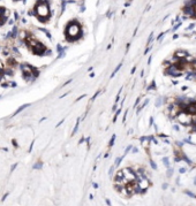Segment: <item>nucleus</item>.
I'll list each match as a JSON object with an SVG mask.
<instances>
[{
    "instance_id": "f257e3e1",
    "label": "nucleus",
    "mask_w": 196,
    "mask_h": 206,
    "mask_svg": "<svg viewBox=\"0 0 196 206\" xmlns=\"http://www.w3.org/2000/svg\"><path fill=\"white\" fill-rule=\"evenodd\" d=\"M36 12V18L42 23H46L50 19V5L49 0H38L34 7Z\"/></svg>"
},
{
    "instance_id": "f03ea898",
    "label": "nucleus",
    "mask_w": 196,
    "mask_h": 206,
    "mask_svg": "<svg viewBox=\"0 0 196 206\" xmlns=\"http://www.w3.org/2000/svg\"><path fill=\"white\" fill-rule=\"evenodd\" d=\"M65 34H66L67 40H69V41H74V40L78 39L81 37V35H82V29H81L80 23L76 22V21L69 22L67 24V27H66Z\"/></svg>"
},
{
    "instance_id": "7ed1b4c3",
    "label": "nucleus",
    "mask_w": 196,
    "mask_h": 206,
    "mask_svg": "<svg viewBox=\"0 0 196 206\" xmlns=\"http://www.w3.org/2000/svg\"><path fill=\"white\" fill-rule=\"evenodd\" d=\"M176 117L182 126H190L193 123V115L187 112H183V111H181V113L179 112L176 114Z\"/></svg>"
},
{
    "instance_id": "20e7f679",
    "label": "nucleus",
    "mask_w": 196,
    "mask_h": 206,
    "mask_svg": "<svg viewBox=\"0 0 196 206\" xmlns=\"http://www.w3.org/2000/svg\"><path fill=\"white\" fill-rule=\"evenodd\" d=\"M122 175H123V180L127 182H133V181L137 180V175L133 172V169L130 168L122 169Z\"/></svg>"
},
{
    "instance_id": "39448f33",
    "label": "nucleus",
    "mask_w": 196,
    "mask_h": 206,
    "mask_svg": "<svg viewBox=\"0 0 196 206\" xmlns=\"http://www.w3.org/2000/svg\"><path fill=\"white\" fill-rule=\"evenodd\" d=\"M182 69L176 65V63H173L169 69H166V74H169V75H172L176 77V76H181L182 75Z\"/></svg>"
},
{
    "instance_id": "423d86ee",
    "label": "nucleus",
    "mask_w": 196,
    "mask_h": 206,
    "mask_svg": "<svg viewBox=\"0 0 196 206\" xmlns=\"http://www.w3.org/2000/svg\"><path fill=\"white\" fill-rule=\"evenodd\" d=\"M31 49V51H32V53L34 54H37V56H43V53L45 52V50H46V47L42 44V43H36L32 47H30Z\"/></svg>"
},
{
    "instance_id": "0eeeda50",
    "label": "nucleus",
    "mask_w": 196,
    "mask_h": 206,
    "mask_svg": "<svg viewBox=\"0 0 196 206\" xmlns=\"http://www.w3.org/2000/svg\"><path fill=\"white\" fill-rule=\"evenodd\" d=\"M20 67H21V69H22V72H23V75H32V69H34V67H31V66H29V65H27V63H23V65H21Z\"/></svg>"
},
{
    "instance_id": "6e6552de",
    "label": "nucleus",
    "mask_w": 196,
    "mask_h": 206,
    "mask_svg": "<svg viewBox=\"0 0 196 206\" xmlns=\"http://www.w3.org/2000/svg\"><path fill=\"white\" fill-rule=\"evenodd\" d=\"M18 36V27H13L12 31L8 34V37H16Z\"/></svg>"
},
{
    "instance_id": "1a4fd4ad",
    "label": "nucleus",
    "mask_w": 196,
    "mask_h": 206,
    "mask_svg": "<svg viewBox=\"0 0 196 206\" xmlns=\"http://www.w3.org/2000/svg\"><path fill=\"white\" fill-rule=\"evenodd\" d=\"M187 56H188V54H187L186 52H183V51H182V52H180V51H179V52H176V58H178V59L187 58Z\"/></svg>"
},
{
    "instance_id": "9d476101",
    "label": "nucleus",
    "mask_w": 196,
    "mask_h": 206,
    "mask_svg": "<svg viewBox=\"0 0 196 206\" xmlns=\"http://www.w3.org/2000/svg\"><path fill=\"white\" fill-rule=\"evenodd\" d=\"M7 65H8L9 67H14V66H16V61H15L13 58H9V59L7 60Z\"/></svg>"
},
{
    "instance_id": "9b49d317",
    "label": "nucleus",
    "mask_w": 196,
    "mask_h": 206,
    "mask_svg": "<svg viewBox=\"0 0 196 206\" xmlns=\"http://www.w3.org/2000/svg\"><path fill=\"white\" fill-rule=\"evenodd\" d=\"M29 106H30V104H24V105H23V106H21V107H20L19 110H18V111H16V112L14 113V115H16V114H19L20 112H22V111H23V110H24V108H27V107H29Z\"/></svg>"
},
{
    "instance_id": "f8f14e48",
    "label": "nucleus",
    "mask_w": 196,
    "mask_h": 206,
    "mask_svg": "<svg viewBox=\"0 0 196 206\" xmlns=\"http://www.w3.org/2000/svg\"><path fill=\"white\" fill-rule=\"evenodd\" d=\"M121 66H122V63H119V65H118V67L116 68V69H114V72H113V73H112V75H111V78H112V77H113V76L116 75L118 72H119V69L121 68Z\"/></svg>"
},
{
    "instance_id": "ddd939ff",
    "label": "nucleus",
    "mask_w": 196,
    "mask_h": 206,
    "mask_svg": "<svg viewBox=\"0 0 196 206\" xmlns=\"http://www.w3.org/2000/svg\"><path fill=\"white\" fill-rule=\"evenodd\" d=\"M122 159H123V155H122V157H118L117 160H116V167H118V166L120 165V162L122 161Z\"/></svg>"
},
{
    "instance_id": "4468645a",
    "label": "nucleus",
    "mask_w": 196,
    "mask_h": 206,
    "mask_svg": "<svg viewBox=\"0 0 196 206\" xmlns=\"http://www.w3.org/2000/svg\"><path fill=\"white\" fill-rule=\"evenodd\" d=\"M39 30H40V31H43L44 34H46V36H47V37H49V38H50V39H51V35H50V32H49V31H47L46 29H43V28H40Z\"/></svg>"
},
{
    "instance_id": "2eb2a0df",
    "label": "nucleus",
    "mask_w": 196,
    "mask_h": 206,
    "mask_svg": "<svg viewBox=\"0 0 196 206\" xmlns=\"http://www.w3.org/2000/svg\"><path fill=\"white\" fill-rule=\"evenodd\" d=\"M114 141H116V135H113V136H112V138H111V141H110V148H111V146H113Z\"/></svg>"
},
{
    "instance_id": "dca6fc26",
    "label": "nucleus",
    "mask_w": 196,
    "mask_h": 206,
    "mask_svg": "<svg viewBox=\"0 0 196 206\" xmlns=\"http://www.w3.org/2000/svg\"><path fill=\"white\" fill-rule=\"evenodd\" d=\"M163 161H164V164H165V166L166 167H170V164H169V158H163Z\"/></svg>"
},
{
    "instance_id": "f3484780",
    "label": "nucleus",
    "mask_w": 196,
    "mask_h": 206,
    "mask_svg": "<svg viewBox=\"0 0 196 206\" xmlns=\"http://www.w3.org/2000/svg\"><path fill=\"white\" fill-rule=\"evenodd\" d=\"M28 15H30V16H36V12H35V9L29 11V12H28Z\"/></svg>"
},
{
    "instance_id": "a211bd4d",
    "label": "nucleus",
    "mask_w": 196,
    "mask_h": 206,
    "mask_svg": "<svg viewBox=\"0 0 196 206\" xmlns=\"http://www.w3.org/2000/svg\"><path fill=\"white\" fill-rule=\"evenodd\" d=\"M121 113V110H119V111H117V113H116V115H114V117H113V122H116L118 119V116H119V114Z\"/></svg>"
},
{
    "instance_id": "6ab92c4d",
    "label": "nucleus",
    "mask_w": 196,
    "mask_h": 206,
    "mask_svg": "<svg viewBox=\"0 0 196 206\" xmlns=\"http://www.w3.org/2000/svg\"><path fill=\"white\" fill-rule=\"evenodd\" d=\"M34 168L35 169H40L42 168V162H37V164L34 166Z\"/></svg>"
},
{
    "instance_id": "aec40b11",
    "label": "nucleus",
    "mask_w": 196,
    "mask_h": 206,
    "mask_svg": "<svg viewBox=\"0 0 196 206\" xmlns=\"http://www.w3.org/2000/svg\"><path fill=\"white\" fill-rule=\"evenodd\" d=\"M193 15H196V0L194 1V6H193Z\"/></svg>"
},
{
    "instance_id": "412c9836",
    "label": "nucleus",
    "mask_w": 196,
    "mask_h": 206,
    "mask_svg": "<svg viewBox=\"0 0 196 206\" xmlns=\"http://www.w3.org/2000/svg\"><path fill=\"white\" fill-rule=\"evenodd\" d=\"M155 88H156V84H155V82H152V83H151V85L148 88V90H151V89H155Z\"/></svg>"
},
{
    "instance_id": "4be33fe9",
    "label": "nucleus",
    "mask_w": 196,
    "mask_h": 206,
    "mask_svg": "<svg viewBox=\"0 0 196 206\" xmlns=\"http://www.w3.org/2000/svg\"><path fill=\"white\" fill-rule=\"evenodd\" d=\"M186 193H187L188 196H190V197H193V198H195V199H196V195L192 193V192H189V191H186Z\"/></svg>"
},
{
    "instance_id": "5701e85b",
    "label": "nucleus",
    "mask_w": 196,
    "mask_h": 206,
    "mask_svg": "<svg viewBox=\"0 0 196 206\" xmlns=\"http://www.w3.org/2000/svg\"><path fill=\"white\" fill-rule=\"evenodd\" d=\"M100 94V91H99V90H98L97 92H96V94H95V96H94V97H92V98H91V101H94V100H95V99H96V98H97V96L98 94Z\"/></svg>"
},
{
    "instance_id": "b1692460",
    "label": "nucleus",
    "mask_w": 196,
    "mask_h": 206,
    "mask_svg": "<svg viewBox=\"0 0 196 206\" xmlns=\"http://www.w3.org/2000/svg\"><path fill=\"white\" fill-rule=\"evenodd\" d=\"M150 164H151V167H152V168H154V169H157L156 164H155V162H154V161H152V160H151V161H150Z\"/></svg>"
},
{
    "instance_id": "393cba45",
    "label": "nucleus",
    "mask_w": 196,
    "mask_h": 206,
    "mask_svg": "<svg viewBox=\"0 0 196 206\" xmlns=\"http://www.w3.org/2000/svg\"><path fill=\"white\" fill-rule=\"evenodd\" d=\"M130 149H132V145H129V146H128V148L126 149V151H125V155H126V154H127V153L129 152V150H130Z\"/></svg>"
},
{
    "instance_id": "a878e982",
    "label": "nucleus",
    "mask_w": 196,
    "mask_h": 206,
    "mask_svg": "<svg viewBox=\"0 0 196 206\" xmlns=\"http://www.w3.org/2000/svg\"><path fill=\"white\" fill-rule=\"evenodd\" d=\"M152 36H154V34H151V35H150V37H149V39H148V44H150V43H151V40H152Z\"/></svg>"
},
{
    "instance_id": "bb28decb",
    "label": "nucleus",
    "mask_w": 196,
    "mask_h": 206,
    "mask_svg": "<svg viewBox=\"0 0 196 206\" xmlns=\"http://www.w3.org/2000/svg\"><path fill=\"white\" fill-rule=\"evenodd\" d=\"M179 172H180L181 174H183V173H186V168H183V167H182V168H180V170H179Z\"/></svg>"
},
{
    "instance_id": "cd10ccee",
    "label": "nucleus",
    "mask_w": 196,
    "mask_h": 206,
    "mask_svg": "<svg viewBox=\"0 0 196 206\" xmlns=\"http://www.w3.org/2000/svg\"><path fill=\"white\" fill-rule=\"evenodd\" d=\"M14 19H15V20H19V14H18L16 12L14 13Z\"/></svg>"
},
{
    "instance_id": "c85d7f7f",
    "label": "nucleus",
    "mask_w": 196,
    "mask_h": 206,
    "mask_svg": "<svg viewBox=\"0 0 196 206\" xmlns=\"http://www.w3.org/2000/svg\"><path fill=\"white\" fill-rule=\"evenodd\" d=\"M180 25H181V23H179V24H176V27L173 28V31H176V29H178V28H179V27H180Z\"/></svg>"
},
{
    "instance_id": "c756f323",
    "label": "nucleus",
    "mask_w": 196,
    "mask_h": 206,
    "mask_svg": "<svg viewBox=\"0 0 196 206\" xmlns=\"http://www.w3.org/2000/svg\"><path fill=\"white\" fill-rule=\"evenodd\" d=\"M156 105H157V106H159V105H160V98H159V99H158V100H157Z\"/></svg>"
},
{
    "instance_id": "7c9ffc66",
    "label": "nucleus",
    "mask_w": 196,
    "mask_h": 206,
    "mask_svg": "<svg viewBox=\"0 0 196 206\" xmlns=\"http://www.w3.org/2000/svg\"><path fill=\"white\" fill-rule=\"evenodd\" d=\"M83 97H84V94H83V96H81V97H78V99H76V101H78V100H81V99H82Z\"/></svg>"
},
{
    "instance_id": "2f4dec72",
    "label": "nucleus",
    "mask_w": 196,
    "mask_h": 206,
    "mask_svg": "<svg viewBox=\"0 0 196 206\" xmlns=\"http://www.w3.org/2000/svg\"><path fill=\"white\" fill-rule=\"evenodd\" d=\"M7 196H8V193H6V195H5V196H4V198H2V200H5V199H6V198H7Z\"/></svg>"
},
{
    "instance_id": "473e14b6",
    "label": "nucleus",
    "mask_w": 196,
    "mask_h": 206,
    "mask_svg": "<svg viewBox=\"0 0 196 206\" xmlns=\"http://www.w3.org/2000/svg\"><path fill=\"white\" fill-rule=\"evenodd\" d=\"M135 69H136V67H134V68L132 69V74H133V73H135Z\"/></svg>"
},
{
    "instance_id": "72a5a7b5",
    "label": "nucleus",
    "mask_w": 196,
    "mask_h": 206,
    "mask_svg": "<svg viewBox=\"0 0 196 206\" xmlns=\"http://www.w3.org/2000/svg\"><path fill=\"white\" fill-rule=\"evenodd\" d=\"M2 67H4V66H2V63H1V61H0V70H2Z\"/></svg>"
},
{
    "instance_id": "f704fd0d",
    "label": "nucleus",
    "mask_w": 196,
    "mask_h": 206,
    "mask_svg": "<svg viewBox=\"0 0 196 206\" xmlns=\"http://www.w3.org/2000/svg\"><path fill=\"white\" fill-rule=\"evenodd\" d=\"M194 184L196 186V177H195V180H194Z\"/></svg>"
},
{
    "instance_id": "c9c22d12",
    "label": "nucleus",
    "mask_w": 196,
    "mask_h": 206,
    "mask_svg": "<svg viewBox=\"0 0 196 206\" xmlns=\"http://www.w3.org/2000/svg\"><path fill=\"white\" fill-rule=\"evenodd\" d=\"M0 97H1V96H0Z\"/></svg>"
}]
</instances>
